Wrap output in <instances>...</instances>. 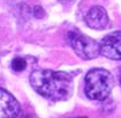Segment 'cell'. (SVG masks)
Returning a JSON list of instances; mask_svg holds the SVG:
<instances>
[{"mask_svg":"<svg viewBox=\"0 0 121 118\" xmlns=\"http://www.w3.org/2000/svg\"><path fill=\"white\" fill-rule=\"evenodd\" d=\"M31 87L39 95L51 101H65L73 94V76L66 72L39 70L30 75Z\"/></svg>","mask_w":121,"mask_h":118,"instance_id":"obj_1","label":"cell"},{"mask_svg":"<svg viewBox=\"0 0 121 118\" xmlns=\"http://www.w3.org/2000/svg\"><path fill=\"white\" fill-rule=\"evenodd\" d=\"M113 78L105 68H92L85 76L84 91L90 100L103 101L107 99L113 88Z\"/></svg>","mask_w":121,"mask_h":118,"instance_id":"obj_2","label":"cell"},{"mask_svg":"<svg viewBox=\"0 0 121 118\" xmlns=\"http://www.w3.org/2000/svg\"><path fill=\"white\" fill-rule=\"evenodd\" d=\"M67 42L75 53L85 60L95 59L100 53V44L77 29L67 33Z\"/></svg>","mask_w":121,"mask_h":118,"instance_id":"obj_3","label":"cell"},{"mask_svg":"<svg viewBox=\"0 0 121 118\" xmlns=\"http://www.w3.org/2000/svg\"><path fill=\"white\" fill-rule=\"evenodd\" d=\"M100 55L108 59L121 60V31H114L100 42Z\"/></svg>","mask_w":121,"mask_h":118,"instance_id":"obj_4","label":"cell"},{"mask_svg":"<svg viewBox=\"0 0 121 118\" xmlns=\"http://www.w3.org/2000/svg\"><path fill=\"white\" fill-rule=\"evenodd\" d=\"M21 111L17 100L4 88H0V118H15Z\"/></svg>","mask_w":121,"mask_h":118,"instance_id":"obj_5","label":"cell"},{"mask_svg":"<svg viewBox=\"0 0 121 118\" xmlns=\"http://www.w3.org/2000/svg\"><path fill=\"white\" fill-rule=\"evenodd\" d=\"M85 22L88 27L96 30H102L107 26L108 23V16L105 8L100 6H95L92 8L89 9L85 16Z\"/></svg>","mask_w":121,"mask_h":118,"instance_id":"obj_6","label":"cell"},{"mask_svg":"<svg viewBox=\"0 0 121 118\" xmlns=\"http://www.w3.org/2000/svg\"><path fill=\"white\" fill-rule=\"evenodd\" d=\"M26 66H27L26 59H23V58H21V57L14 58L13 61H12V68H13L15 72H21V71H23V70L26 68Z\"/></svg>","mask_w":121,"mask_h":118,"instance_id":"obj_7","label":"cell"},{"mask_svg":"<svg viewBox=\"0 0 121 118\" xmlns=\"http://www.w3.org/2000/svg\"><path fill=\"white\" fill-rule=\"evenodd\" d=\"M120 83H121V79H120Z\"/></svg>","mask_w":121,"mask_h":118,"instance_id":"obj_8","label":"cell"},{"mask_svg":"<svg viewBox=\"0 0 121 118\" xmlns=\"http://www.w3.org/2000/svg\"><path fill=\"white\" fill-rule=\"evenodd\" d=\"M83 118H85V117H83Z\"/></svg>","mask_w":121,"mask_h":118,"instance_id":"obj_9","label":"cell"}]
</instances>
